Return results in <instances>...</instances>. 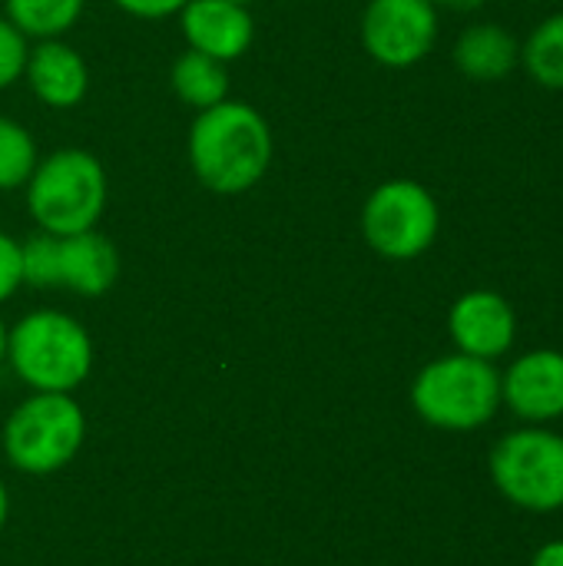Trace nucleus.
<instances>
[{
  "mask_svg": "<svg viewBox=\"0 0 563 566\" xmlns=\"http://www.w3.org/2000/svg\"><path fill=\"white\" fill-rule=\"evenodd\" d=\"M186 153L196 179L209 192L242 196L269 172L275 143L269 119L252 103L222 99L196 113Z\"/></svg>",
  "mask_w": 563,
  "mask_h": 566,
  "instance_id": "obj_1",
  "label": "nucleus"
},
{
  "mask_svg": "<svg viewBox=\"0 0 563 566\" xmlns=\"http://www.w3.org/2000/svg\"><path fill=\"white\" fill-rule=\"evenodd\" d=\"M23 189L37 229L50 235H76L96 229L110 199L103 163L76 146L37 159Z\"/></svg>",
  "mask_w": 563,
  "mask_h": 566,
  "instance_id": "obj_2",
  "label": "nucleus"
},
{
  "mask_svg": "<svg viewBox=\"0 0 563 566\" xmlns=\"http://www.w3.org/2000/svg\"><path fill=\"white\" fill-rule=\"evenodd\" d=\"M7 358L33 391L70 395L93 368V342L73 315L40 308L10 328Z\"/></svg>",
  "mask_w": 563,
  "mask_h": 566,
  "instance_id": "obj_3",
  "label": "nucleus"
},
{
  "mask_svg": "<svg viewBox=\"0 0 563 566\" xmlns=\"http://www.w3.org/2000/svg\"><path fill=\"white\" fill-rule=\"evenodd\" d=\"M411 405L431 428L478 431L501 408V371L461 352L435 358L415 375Z\"/></svg>",
  "mask_w": 563,
  "mask_h": 566,
  "instance_id": "obj_4",
  "label": "nucleus"
},
{
  "mask_svg": "<svg viewBox=\"0 0 563 566\" xmlns=\"http://www.w3.org/2000/svg\"><path fill=\"white\" fill-rule=\"evenodd\" d=\"M441 232V206L418 179H385L362 206V239L388 262L425 255Z\"/></svg>",
  "mask_w": 563,
  "mask_h": 566,
  "instance_id": "obj_5",
  "label": "nucleus"
},
{
  "mask_svg": "<svg viewBox=\"0 0 563 566\" xmlns=\"http://www.w3.org/2000/svg\"><path fill=\"white\" fill-rule=\"evenodd\" d=\"M83 408L60 391H37L3 424V454L23 474H53L83 444Z\"/></svg>",
  "mask_w": 563,
  "mask_h": 566,
  "instance_id": "obj_6",
  "label": "nucleus"
},
{
  "mask_svg": "<svg viewBox=\"0 0 563 566\" xmlns=\"http://www.w3.org/2000/svg\"><path fill=\"white\" fill-rule=\"evenodd\" d=\"M20 252L23 282L37 289H70L83 298H100L119 279V252L96 229L76 235H50L37 229L20 242Z\"/></svg>",
  "mask_w": 563,
  "mask_h": 566,
  "instance_id": "obj_7",
  "label": "nucleus"
},
{
  "mask_svg": "<svg viewBox=\"0 0 563 566\" xmlns=\"http://www.w3.org/2000/svg\"><path fill=\"white\" fill-rule=\"evenodd\" d=\"M491 481L514 507L551 514L563 507V434L528 424L504 434L491 451Z\"/></svg>",
  "mask_w": 563,
  "mask_h": 566,
  "instance_id": "obj_8",
  "label": "nucleus"
},
{
  "mask_svg": "<svg viewBox=\"0 0 563 566\" xmlns=\"http://www.w3.org/2000/svg\"><path fill=\"white\" fill-rule=\"evenodd\" d=\"M438 13L431 0H368L362 13V46L388 70L418 66L435 50Z\"/></svg>",
  "mask_w": 563,
  "mask_h": 566,
  "instance_id": "obj_9",
  "label": "nucleus"
},
{
  "mask_svg": "<svg viewBox=\"0 0 563 566\" xmlns=\"http://www.w3.org/2000/svg\"><path fill=\"white\" fill-rule=\"evenodd\" d=\"M448 335L461 355L498 361L518 342L514 305L494 289H471L455 298L448 312Z\"/></svg>",
  "mask_w": 563,
  "mask_h": 566,
  "instance_id": "obj_10",
  "label": "nucleus"
},
{
  "mask_svg": "<svg viewBox=\"0 0 563 566\" xmlns=\"http://www.w3.org/2000/svg\"><path fill=\"white\" fill-rule=\"evenodd\" d=\"M501 405L528 424H551L563 418V352L534 348L508 365L501 375Z\"/></svg>",
  "mask_w": 563,
  "mask_h": 566,
  "instance_id": "obj_11",
  "label": "nucleus"
},
{
  "mask_svg": "<svg viewBox=\"0 0 563 566\" xmlns=\"http://www.w3.org/2000/svg\"><path fill=\"white\" fill-rule=\"evenodd\" d=\"M176 17L189 50L219 63L239 60L256 40V20L249 7L236 0H186Z\"/></svg>",
  "mask_w": 563,
  "mask_h": 566,
  "instance_id": "obj_12",
  "label": "nucleus"
},
{
  "mask_svg": "<svg viewBox=\"0 0 563 566\" xmlns=\"http://www.w3.org/2000/svg\"><path fill=\"white\" fill-rule=\"evenodd\" d=\"M23 80L30 83L33 96L53 109H73L76 103H83L90 90L86 60L63 36L37 40V46H30Z\"/></svg>",
  "mask_w": 563,
  "mask_h": 566,
  "instance_id": "obj_13",
  "label": "nucleus"
},
{
  "mask_svg": "<svg viewBox=\"0 0 563 566\" xmlns=\"http://www.w3.org/2000/svg\"><path fill=\"white\" fill-rule=\"evenodd\" d=\"M451 60L465 80L501 83L521 66V40L504 23L481 20L458 33Z\"/></svg>",
  "mask_w": 563,
  "mask_h": 566,
  "instance_id": "obj_14",
  "label": "nucleus"
},
{
  "mask_svg": "<svg viewBox=\"0 0 563 566\" xmlns=\"http://www.w3.org/2000/svg\"><path fill=\"white\" fill-rule=\"evenodd\" d=\"M169 83H173V93L179 96V103L196 109V113L229 99V70H226V63H219V60H212L206 53H196L189 46L173 60Z\"/></svg>",
  "mask_w": 563,
  "mask_h": 566,
  "instance_id": "obj_15",
  "label": "nucleus"
},
{
  "mask_svg": "<svg viewBox=\"0 0 563 566\" xmlns=\"http://www.w3.org/2000/svg\"><path fill=\"white\" fill-rule=\"evenodd\" d=\"M86 0H3V17L27 40H56L76 27Z\"/></svg>",
  "mask_w": 563,
  "mask_h": 566,
  "instance_id": "obj_16",
  "label": "nucleus"
},
{
  "mask_svg": "<svg viewBox=\"0 0 563 566\" xmlns=\"http://www.w3.org/2000/svg\"><path fill=\"white\" fill-rule=\"evenodd\" d=\"M521 66L538 86L563 93V10L544 17L528 33L521 43Z\"/></svg>",
  "mask_w": 563,
  "mask_h": 566,
  "instance_id": "obj_17",
  "label": "nucleus"
},
{
  "mask_svg": "<svg viewBox=\"0 0 563 566\" xmlns=\"http://www.w3.org/2000/svg\"><path fill=\"white\" fill-rule=\"evenodd\" d=\"M40 153L30 129L10 116H0V192L27 186Z\"/></svg>",
  "mask_w": 563,
  "mask_h": 566,
  "instance_id": "obj_18",
  "label": "nucleus"
},
{
  "mask_svg": "<svg viewBox=\"0 0 563 566\" xmlns=\"http://www.w3.org/2000/svg\"><path fill=\"white\" fill-rule=\"evenodd\" d=\"M30 43L27 36L0 13V90H10L17 80H23Z\"/></svg>",
  "mask_w": 563,
  "mask_h": 566,
  "instance_id": "obj_19",
  "label": "nucleus"
},
{
  "mask_svg": "<svg viewBox=\"0 0 563 566\" xmlns=\"http://www.w3.org/2000/svg\"><path fill=\"white\" fill-rule=\"evenodd\" d=\"M23 285V252L13 235L0 229V302L13 298V292Z\"/></svg>",
  "mask_w": 563,
  "mask_h": 566,
  "instance_id": "obj_20",
  "label": "nucleus"
},
{
  "mask_svg": "<svg viewBox=\"0 0 563 566\" xmlns=\"http://www.w3.org/2000/svg\"><path fill=\"white\" fill-rule=\"evenodd\" d=\"M123 13L139 17V20H163V17H176L183 10L186 0H113Z\"/></svg>",
  "mask_w": 563,
  "mask_h": 566,
  "instance_id": "obj_21",
  "label": "nucleus"
},
{
  "mask_svg": "<svg viewBox=\"0 0 563 566\" xmlns=\"http://www.w3.org/2000/svg\"><path fill=\"white\" fill-rule=\"evenodd\" d=\"M531 566H563V541H548L531 557Z\"/></svg>",
  "mask_w": 563,
  "mask_h": 566,
  "instance_id": "obj_22",
  "label": "nucleus"
},
{
  "mask_svg": "<svg viewBox=\"0 0 563 566\" xmlns=\"http://www.w3.org/2000/svg\"><path fill=\"white\" fill-rule=\"evenodd\" d=\"M438 10H448V13H475V10H481L488 0H431Z\"/></svg>",
  "mask_w": 563,
  "mask_h": 566,
  "instance_id": "obj_23",
  "label": "nucleus"
},
{
  "mask_svg": "<svg viewBox=\"0 0 563 566\" xmlns=\"http://www.w3.org/2000/svg\"><path fill=\"white\" fill-rule=\"evenodd\" d=\"M7 338H10V328H7L3 318H0V361L7 358Z\"/></svg>",
  "mask_w": 563,
  "mask_h": 566,
  "instance_id": "obj_24",
  "label": "nucleus"
},
{
  "mask_svg": "<svg viewBox=\"0 0 563 566\" xmlns=\"http://www.w3.org/2000/svg\"><path fill=\"white\" fill-rule=\"evenodd\" d=\"M7 511H10V501H7V491H3V484H0V531H3Z\"/></svg>",
  "mask_w": 563,
  "mask_h": 566,
  "instance_id": "obj_25",
  "label": "nucleus"
},
{
  "mask_svg": "<svg viewBox=\"0 0 563 566\" xmlns=\"http://www.w3.org/2000/svg\"><path fill=\"white\" fill-rule=\"evenodd\" d=\"M236 3H246V7H249V3H252V0H236Z\"/></svg>",
  "mask_w": 563,
  "mask_h": 566,
  "instance_id": "obj_26",
  "label": "nucleus"
}]
</instances>
